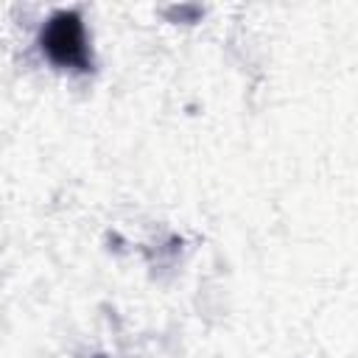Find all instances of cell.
<instances>
[{
    "label": "cell",
    "instance_id": "obj_1",
    "mask_svg": "<svg viewBox=\"0 0 358 358\" xmlns=\"http://www.w3.org/2000/svg\"><path fill=\"white\" fill-rule=\"evenodd\" d=\"M39 45H42V53L59 67H73V70L92 67L84 22L76 11H56L45 22V28L39 34Z\"/></svg>",
    "mask_w": 358,
    "mask_h": 358
}]
</instances>
